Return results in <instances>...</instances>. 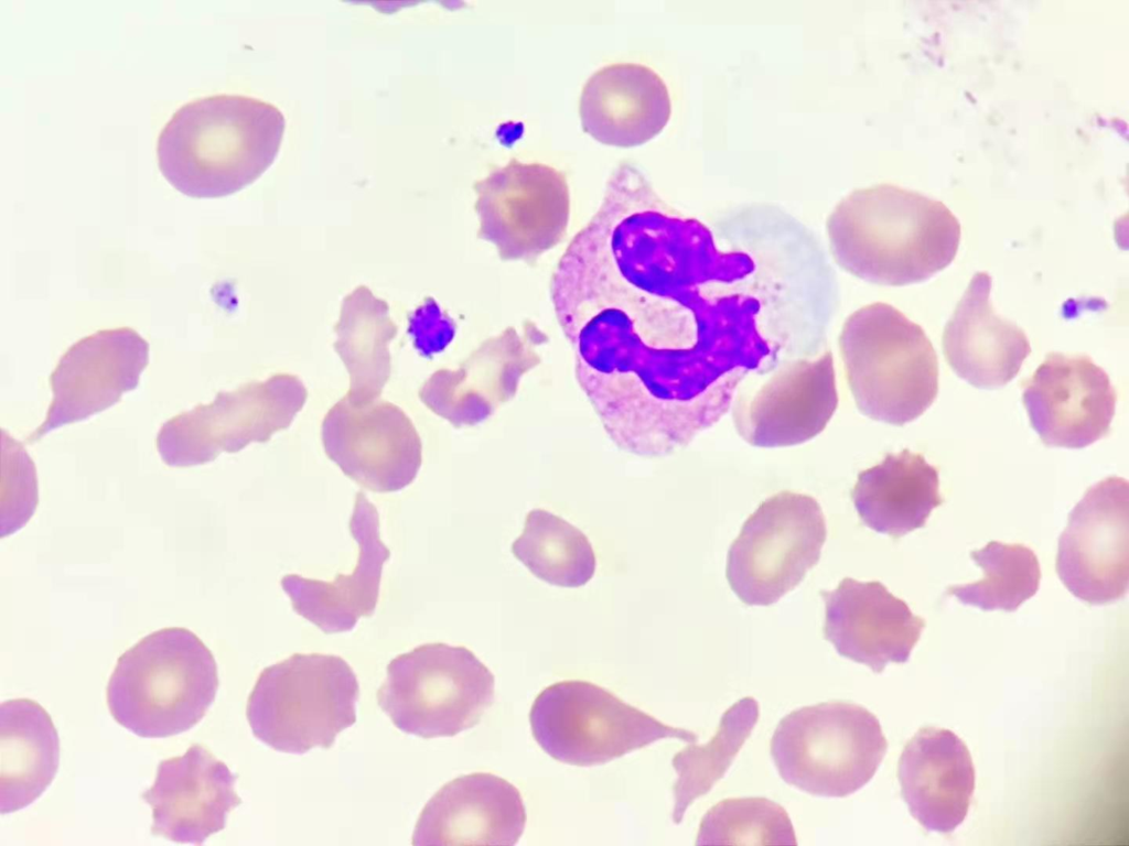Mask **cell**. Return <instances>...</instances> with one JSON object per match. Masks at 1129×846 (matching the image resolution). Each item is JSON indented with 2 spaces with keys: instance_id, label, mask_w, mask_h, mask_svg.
I'll return each instance as SVG.
<instances>
[{
  "instance_id": "cell-27",
  "label": "cell",
  "mask_w": 1129,
  "mask_h": 846,
  "mask_svg": "<svg viewBox=\"0 0 1129 846\" xmlns=\"http://www.w3.org/2000/svg\"><path fill=\"white\" fill-rule=\"evenodd\" d=\"M60 739L49 713L36 702L15 698L0 705V811L34 802L58 769Z\"/></svg>"
},
{
  "instance_id": "cell-13",
  "label": "cell",
  "mask_w": 1129,
  "mask_h": 846,
  "mask_svg": "<svg viewBox=\"0 0 1129 846\" xmlns=\"http://www.w3.org/2000/svg\"><path fill=\"white\" fill-rule=\"evenodd\" d=\"M1055 570L1089 605L1122 598L1129 585V484L1109 476L1087 489L1062 532Z\"/></svg>"
},
{
  "instance_id": "cell-3",
  "label": "cell",
  "mask_w": 1129,
  "mask_h": 846,
  "mask_svg": "<svg viewBox=\"0 0 1129 846\" xmlns=\"http://www.w3.org/2000/svg\"><path fill=\"white\" fill-rule=\"evenodd\" d=\"M284 127L282 112L257 98L221 94L192 100L173 113L158 138L159 169L190 197L232 195L273 163Z\"/></svg>"
},
{
  "instance_id": "cell-24",
  "label": "cell",
  "mask_w": 1129,
  "mask_h": 846,
  "mask_svg": "<svg viewBox=\"0 0 1129 846\" xmlns=\"http://www.w3.org/2000/svg\"><path fill=\"white\" fill-rule=\"evenodd\" d=\"M992 280L977 272L945 325L943 351L954 372L980 389L1008 384L1031 352L1017 324L998 315L990 301Z\"/></svg>"
},
{
  "instance_id": "cell-25",
  "label": "cell",
  "mask_w": 1129,
  "mask_h": 846,
  "mask_svg": "<svg viewBox=\"0 0 1129 846\" xmlns=\"http://www.w3.org/2000/svg\"><path fill=\"white\" fill-rule=\"evenodd\" d=\"M670 96L662 77L648 66L615 63L598 69L584 84L579 116L583 131L613 147L642 145L666 127Z\"/></svg>"
},
{
  "instance_id": "cell-17",
  "label": "cell",
  "mask_w": 1129,
  "mask_h": 846,
  "mask_svg": "<svg viewBox=\"0 0 1129 846\" xmlns=\"http://www.w3.org/2000/svg\"><path fill=\"white\" fill-rule=\"evenodd\" d=\"M1022 389L1030 424L1045 446L1084 448L1110 431L1117 393L1087 355L1047 354Z\"/></svg>"
},
{
  "instance_id": "cell-5",
  "label": "cell",
  "mask_w": 1129,
  "mask_h": 846,
  "mask_svg": "<svg viewBox=\"0 0 1129 846\" xmlns=\"http://www.w3.org/2000/svg\"><path fill=\"white\" fill-rule=\"evenodd\" d=\"M838 346L849 390L865 416L903 426L938 393V359L923 328L894 306L874 302L843 322Z\"/></svg>"
},
{
  "instance_id": "cell-31",
  "label": "cell",
  "mask_w": 1129,
  "mask_h": 846,
  "mask_svg": "<svg viewBox=\"0 0 1129 846\" xmlns=\"http://www.w3.org/2000/svg\"><path fill=\"white\" fill-rule=\"evenodd\" d=\"M983 578L964 585L947 587L960 603L982 610L1014 611L1034 596L1041 581L1037 556L1020 543L991 541L980 550L970 552Z\"/></svg>"
},
{
  "instance_id": "cell-18",
  "label": "cell",
  "mask_w": 1129,
  "mask_h": 846,
  "mask_svg": "<svg viewBox=\"0 0 1129 846\" xmlns=\"http://www.w3.org/2000/svg\"><path fill=\"white\" fill-rule=\"evenodd\" d=\"M149 364V345L132 328L101 329L69 347L50 377L53 399L33 443L50 431L83 421L137 388Z\"/></svg>"
},
{
  "instance_id": "cell-4",
  "label": "cell",
  "mask_w": 1129,
  "mask_h": 846,
  "mask_svg": "<svg viewBox=\"0 0 1129 846\" xmlns=\"http://www.w3.org/2000/svg\"><path fill=\"white\" fill-rule=\"evenodd\" d=\"M219 680L215 658L185 628L157 630L123 652L109 677L112 718L144 738H164L195 726L213 704Z\"/></svg>"
},
{
  "instance_id": "cell-32",
  "label": "cell",
  "mask_w": 1129,
  "mask_h": 846,
  "mask_svg": "<svg viewBox=\"0 0 1129 846\" xmlns=\"http://www.w3.org/2000/svg\"><path fill=\"white\" fill-rule=\"evenodd\" d=\"M696 845H797L786 810L766 798H730L703 815Z\"/></svg>"
},
{
  "instance_id": "cell-15",
  "label": "cell",
  "mask_w": 1129,
  "mask_h": 846,
  "mask_svg": "<svg viewBox=\"0 0 1129 846\" xmlns=\"http://www.w3.org/2000/svg\"><path fill=\"white\" fill-rule=\"evenodd\" d=\"M547 335L531 321L508 326L481 343L456 369H439L421 386L419 399L454 427L484 422L513 399L522 377L541 362Z\"/></svg>"
},
{
  "instance_id": "cell-1",
  "label": "cell",
  "mask_w": 1129,
  "mask_h": 846,
  "mask_svg": "<svg viewBox=\"0 0 1129 846\" xmlns=\"http://www.w3.org/2000/svg\"><path fill=\"white\" fill-rule=\"evenodd\" d=\"M708 243L622 161L555 268L550 300L576 380L623 452L664 457L717 422L693 361L691 281Z\"/></svg>"
},
{
  "instance_id": "cell-33",
  "label": "cell",
  "mask_w": 1129,
  "mask_h": 846,
  "mask_svg": "<svg viewBox=\"0 0 1129 846\" xmlns=\"http://www.w3.org/2000/svg\"><path fill=\"white\" fill-rule=\"evenodd\" d=\"M12 456L9 447L8 475L2 471V478L8 479V500L2 502V506L8 502L9 514L2 524L6 521L9 523L1 532L2 536L13 533L28 522L37 505V499L22 491L26 489L37 492L33 463L20 444L17 445V466Z\"/></svg>"
},
{
  "instance_id": "cell-28",
  "label": "cell",
  "mask_w": 1129,
  "mask_h": 846,
  "mask_svg": "<svg viewBox=\"0 0 1129 846\" xmlns=\"http://www.w3.org/2000/svg\"><path fill=\"white\" fill-rule=\"evenodd\" d=\"M334 330L333 347L350 377L345 397L353 403L379 399L391 375L389 343L398 333L389 305L359 285L343 299Z\"/></svg>"
},
{
  "instance_id": "cell-16",
  "label": "cell",
  "mask_w": 1129,
  "mask_h": 846,
  "mask_svg": "<svg viewBox=\"0 0 1129 846\" xmlns=\"http://www.w3.org/2000/svg\"><path fill=\"white\" fill-rule=\"evenodd\" d=\"M838 406L832 354L784 365L754 389L738 395L736 432L757 447L805 443L825 430Z\"/></svg>"
},
{
  "instance_id": "cell-34",
  "label": "cell",
  "mask_w": 1129,
  "mask_h": 846,
  "mask_svg": "<svg viewBox=\"0 0 1129 846\" xmlns=\"http://www.w3.org/2000/svg\"><path fill=\"white\" fill-rule=\"evenodd\" d=\"M408 335L424 358L442 352L455 335V323L444 314L433 297H426L408 316Z\"/></svg>"
},
{
  "instance_id": "cell-8",
  "label": "cell",
  "mask_w": 1129,
  "mask_h": 846,
  "mask_svg": "<svg viewBox=\"0 0 1129 846\" xmlns=\"http://www.w3.org/2000/svg\"><path fill=\"white\" fill-rule=\"evenodd\" d=\"M494 686V675L471 650L434 642L393 659L376 696L399 730L430 739L477 725Z\"/></svg>"
},
{
  "instance_id": "cell-11",
  "label": "cell",
  "mask_w": 1129,
  "mask_h": 846,
  "mask_svg": "<svg viewBox=\"0 0 1129 846\" xmlns=\"http://www.w3.org/2000/svg\"><path fill=\"white\" fill-rule=\"evenodd\" d=\"M307 399L302 380L284 372L221 391L213 402L166 421L157 436L158 452L164 464L189 467L224 452L237 453L252 442L266 443L291 425Z\"/></svg>"
},
{
  "instance_id": "cell-10",
  "label": "cell",
  "mask_w": 1129,
  "mask_h": 846,
  "mask_svg": "<svg viewBox=\"0 0 1129 846\" xmlns=\"http://www.w3.org/2000/svg\"><path fill=\"white\" fill-rule=\"evenodd\" d=\"M826 520L811 496L783 490L745 520L728 552L725 576L750 606H768L814 567L826 541Z\"/></svg>"
},
{
  "instance_id": "cell-26",
  "label": "cell",
  "mask_w": 1129,
  "mask_h": 846,
  "mask_svg": "<svg viewBox=\"0 0 1129 846\" xmlns=\"http://www.w3.org/2000/svg\"><path fill=\"white\" fill-rule=\"evenodd\" d=\"M851 498L868 528L893 539L923 528L932 510L944 502L938 469L907 448L860 471Z\"/></svg>"
},
{
  "instance_id": "cell-7",
  "label": "cell",
  "mask_w": 1129,
  "mask_h": 846,
  "mask_svg": "<svg viewBox=\"0 0 1129 846\" xmlns=\"http://www.w3.org/2000/svg\"><path fill=\"white\" fill-rule=\"evenodd\" d=\"M888 750L879 719L846 701L803 706L777 724L770 752L781 778L804 792L845 798L875 774Z\"/></svg>"
},
{
  "instance_id": "cell-2",
  "label": "cell",
  "mask_w": 1129,
  "mask_h": 846,
  "mask_svg": "<svg viewBox=\"0 0 1129 846\" xmlns=\"http://www.w3.org/2000/svg\"><path fill=\"white\" fill-rule=\"evenodd\" d=\"M826 229L842 270L889 286L921 283L947 268L961 232L943 202L893 184L848 194L828 216Z\"/></svg>"
},
{
  "instance_id": "cell-14",
  "label": "cell",
  "mask_w": 1129,
  "mask_h": 846,
  "mask_svg": "<svg viewBox=\"0 0 1129 846\" xmlns=\"http://www.w3.org/2000/svg\"><path fill=\"white\" fill-rule=\"evenodd\" d=\"M325 454L342 471L376 492L409 486L422 463L420 436L396 404L376 399L353 403L344 395L321 425Z\"/></svg>"
},
{
  "instance_id": "cell-6",
  "label": "cell",
  "mask_w": 1129,
  "mask_h": 846,
  "mask_svg": "<svg viewBox=\"0 0 1129 846\" xmlns=\"http://www.w3.org/2000/svg\"><path fill=\"white\" fill-rule=\"evenodd\" d=\"M359 685L338 655L294 653L259 674L246 717L252 734L272 749L304 753L327 749L356 722Z\"/></svg>"
},
{
  "instance_id": "cell-20",
  "label": "cell",
  "mask_w": 1129,
  "mask_h": 846,
  "mask_svg": "<svg viewBox=\"0 0 1129 846\" xmlns=\"http://www.w3.org/2000/svg\"><path fill=\"white\" fill-rule=\"evenodd\" d=\"M236 779L201 744L191 745L182 756L162 760L153 785L141 794L152 807L151 834L201 845L224 829L227 814L241 804Z\"/></svg>"
},
{
  "instance_id": "cell-19",
  "label": "cell",
  "mask_w": 1129,
  "mask_h": 846,
  "mask_svg": "<svg viewBox=\"0 0 1129 846\" xmlns=\"http://www.w3.org/2000/svg\"><path fill=\"white\" fill-rule=\"evenodd\" d=\"M819 595L826 605L824 638L841 657L874 673L890 662H906L926 626L879 581L845 577L836 589Z\"/></svg>"
},
{
  "instance_id": "cell-22",
  "label": "cell",
  "mask_w": 1129,
  "mask_h": 846,
  "mask_svg": "<svg viewBox=\"0 0 1129 846\" xmlns=\"http://www.w3.org/2000/svg\"><path fill=\"white\" fill-rule=\"evenodd\" d=\"M975 768L966 744L951 730L922 727L906 742L897 763L901 795L926 829L950 833L968 813Z\"/></svg>"
},
{
  "instance_id": "cell-12",
  "label": "cell",
  "mask_w": 1129,
  "mask_h": 846,
  "mask_svg": "<svg viewBox=\"0 0 1129 846\" xmlns=\"http://www.w3.org/2000/svg\"><path fill=\"white\" fill-rule=\"evenodd\" d=\"M477 237L504 261L535 263L561 242L570 216L566 175L544 163L510 159L474 182Z\"/></svg>"
},
{
  "instance_id": "cell-29",
  "label": "cell",
  "mask_w": 1129,
  "mask_h": 846,
  "mask_svg": "<svg viewBox=\"0 0 1129 846\" xmlns=\"http://www.w3.org/2000/svg\"><path fill=\"white\" fill-rule=\"evenodd\" d=\"M510 551L537 578L555 586L580 587L595 573V554L587 535L563 518L530 510Z\"/></svg>"
},
{
  "instance_id": "cell-21",
  "label": "cell",
  "mask_w": 1129,
  "mask_h": 846,
  "mask_svg": "<svg viewBox=\"0 0 1129 846\" xmlns=\"http://www.w3.org/2000/svg\"><path fill=\"white\" fill-rule=\"evenodd\" d=\"M526 810L520 792L486 772L458 777L434 793L416 823L413 846L515 845Z\"/></svg>"
},
{
  "instance_id": "cell-9",
  "label": "cell",
  "mask_w": 1129,
  "mask_h": 846,
  "mask_svg": "<svg viewBox=\"0 0 1129 846\" xmlns=\"http://www.w3.org/2000/svg\"><path fill=\"white\" fill-rule=\"evenodd\" d=\"M529 720L545 752L577 767L603 764L664 738L698 740L695 733L663 724L605 688L577 680L546 687Z\"/></svg>"
},
{
  "instance_id": "cell-23",
  "label": "cell",
  "mask_w": 1129,
  "mask_h": 846,
  "mask_svg": "<svg viewBox=\"0 0 1129 846\" xmlns=\"http://www.w3.org/2000/svg\"><path fill=\"white\" fill-rule=\"evenodd\" d=\"M350 532L359 547L358 561L351 574H338L332 582L294 574L281 579L293 610L325 633L350 631L359 618L374 614L383 565L390 557V551L380 540L377 509L363 491L355 497Z\"/></svg>"
},
{
  "instance_id": "cell-30",
  "label": "cell",
  "mask_w": 1129,
  "mask_h": 846,
  "mask_svg": "<svg viewBox=\"0 0 1129 846\" xmlns=\"http://www.w3.org/2000/svg\"><path fill=\"white\" fill-rule=\"evenodd\" d=\"M759 703L743 697L728 708L713 737L705 745L691 742L673 758L677 780L673 785V822L679 824L688 806L723 778L759 719Z\"/></svg>"
}]
</instances>
